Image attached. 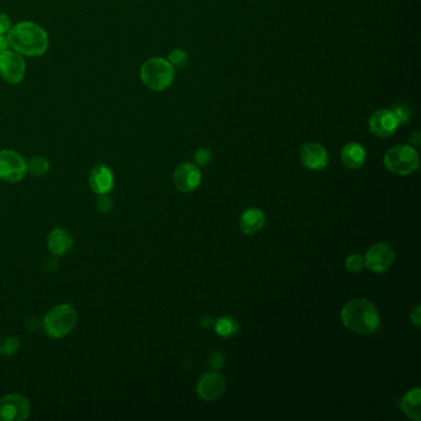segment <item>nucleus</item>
Segmentation results:
<instances>
[{"mask_svg":"<svg viewBox=\"0 0 421 421\" xmlns=\"http://www.w3.org/2000/svg\"><path fill=\"white\" fill-rule=\"evenodd\" d=\"M6 38L11 49L22 56L38 57L49 49V35L35 22H19L11 26Z\"/></svg>","mask_w":421,"mask_h":421,"instance_id":"1","label":"nucleus"},{"mask_svg":"<svg viewBox=\"0 0 421 421\" xmlns=\"http://www.w3.org/2000/svg\"><path fill=\"white\" fill-rule=\"evenodd\" d=\"M341 320L346 328L360 335H369L378 329L381 315L378 309L367 299H352L341 312Z\"/></svg>","mask_w":421,"mask_h":421,"instance_id":"2","label":"nucleus"},{"mask_svg":"<svg viewBox=\"0 0 421 421\" xmlns=\"http://www.w3.org/2000/svg\"><path fill=\"white\" fill-rule=\"evenodd\" d=\"M76 309L73 305L63 303L47 312L43 318V330L52 339H63L70 335L77 325Z\"/></svg>","mask_w":421,"mask_h":421,"instance_id":"3","label":"nucleus"},{"mask_svg":"<svg viewBox=\"0 0 421 421\" xmlns=\"http://www.w3.org/2000/svg\"><path fill=\"white\" fill-rule=\"evenodd\" d=\"M141 81L145 86L156 92L164 91L174 81V67L161 57H152L141 67Z\"/></svg>","mask_w":421,"mask_h":421,"instance_id":"4","label":"nucleus"},{"mask_svg":"<svg viewBox=\"0 0 421 421\" xmlns=\"http://www.w3.org/2000/svg\"><path fill=\"white\" fill-rule=\"evenodd\" d=\"M384 164L393 174L409 176L419 168V155L413 146L398 145L387 151L384 156Z\"/></svg>","mask_w":421,"mask_h":421,"instance_id":"5","label":"nucleus"},{"mask_svg":"<svg viewBox=\"0 0 421 421\" xmlns=\"http://www.w3.org/2000/svg\"><path fill=\"white\" fill-rule=\"evenodd\" d=\"M25 158L13 150L0 151V179L8 183H17L26 176Z\"/></svg>","mask_w":421,"mask_h":421,"instance_id":"6","label":"nucleus"},{"mask_svg":"<svg viewBox=\"0 0 421 421\" xmlns=\"http://www.w3.org/2000/svg\"><path fill=\"white\" fill-rule=\"evenodd\" d=\"M31 405L26 397L17 393L6 395L0 400V418L4 421H24L30 416Z\"/></svg>","mask_w":421,"mask_h":421,"instance_id":"7","label":"nucleus"},{"mask_svg":"<svg viewBox=\"0 0 421 421\" xmlns=\"http://www.w3.org/2000/svg\"><path fill=\"white\" fill-rule=\"evenodd\" d=\"M26 63L17 51H6L0 54V77L9 84H19L24 79Z\"/></svg>","mask_w":421,"mask_h":421,"instance_id":"8","label":"nucleus"},{"mask_svg":"<svg viewBox=\"0 0 421 421\" xmlns=\"http://www.w3.org/2000/svg\"><path fill=\"white\" fill-rule=\"evenodd\" d=\"M363 259L368 270L374 273H384L393 265L395 254L388 243H378L368 249Z\"/></svg>","mask_w":421,"mask_h":421,"instance_id":"9","label":"nucleus"},{"mask_svg":"<svg viewBox=\"0 0 421 421\" xmlns=\"http://www.w3.org/2000/svg\"><path fill=\"white\" fill-rule=\"evenodd\" d=\"M225 390V378L217 371L204 373L197 384V395L204 401L217 399Z\"/></svg>","mask_w":421,"mask_h":421,"instance_id":"10","label":"nucleus"},{"mask_svg":"<svg viewBox=\"0 0 421 421\" xmlns=\"http://www.w3.org/2000/svg\"><path fill=\"white\" fill-rule=\"evenodd\" d=\"M201 182V172L193 163H183L173 173V184L182 193L197 190Z\"/></svg>","mask_w":421,"mask_h":421,"instance_id":"11","label":"nucleus"},{"mask_svg":"<svg viewBox=\"0 0 421 421\" xmlns=\"http://www.w3.org/2000/svg\"><path fill=\"white\" fill-rule=\"evenodd\" d=\"M399 125L395 113L388 109H379L377 112H374L368 121L371 132L379 137H388L393 135Z\"/></svg>","mask_w":421,"mask_h":421,"instance_id":"12","label":"nucleus"},{"mask_svg":"<svg viewBox=\"0 0 421 421\" xmlns=\"http://www.w3.org/2000/svg\"><path fill=\"white\" fill-rule=\"evenodd\" d=\"M89 185L95 194H110L115 187V176L113 169L99 163L91 169L89 173Z\"/></svg>","mask_w":421,"mask_h":421,"instance_id":"13","label":"nucleus"},{"mask_svg":"<svg viewBox=\"0 0 421 421\" xmlns=\"http://www.w3.org/2000/svg\"><path fill=\"white\" fill-rule=\"evenodd\" d=\"M299 157L303 166L312 171H321L329 162V156L325 147L315 142H309L303 145L299 151Z\"/></svg>","mask_w":421,"mask_h":421,"instance_id":"14","label":"nucleus"},{"mask_svg":"<svg viewBox=\"0 0 421 421\" xmlns=\"http://www.w3.org/2000/svg\"><path fill=\"white\" fill-rule=\"evenodd\" d=\"M73 247V238L63 227H56L47 236V249L54 257H63Z\"/></svg>","mask_w":421,"mask_h":421,"instance_id":"15","label":"nucleus"},{"mask_svg":"<svg viewBox=\"0 0 421 421\" xmlns=\"http://www.w3.org/2000/svg\"><path fill=\"white\" fill-rule=\"evenodd\" d=\"M266 215L259 208H249L240 216V230L245 235H254L265 227Z\"/></svg>","mask_w":421,"mask_h":421,"instance_id":"16","label":"nucleus"},{"mask_svg":"<svg viewBox=\"0 0 421 421\" xmlns=\"http://www.w3.org/2000/svg\"><path fill=\"white\" fill-rule=\"evenodd\" d=\"M366 158H367V152L365 150V147L357 142L347 144L341 151V160L346 167L350 169L363 167Z\"/></svg>","mask_w":421,"mask_h":421,"instance_id":"17","label":"nucleus"},{"mask_svg":"<svg viewBox=\"0 0 421 421\" xmlns=\"http://www.w3.org/2000/svg\"><path fill=\"white\" fill-rule=\"evenodd\" d=\"M421 389L419 387L411 389L401 398V409L405 415L414 421L421 420Z\"/></svg>","mask_w":421,"mask_h":421,"instance_id":"18","label":"nucleus"},{"mask_svg":"<svg viewBox=\"0 0 421 421\" xmlns=\"http://www.w3.org/2000/svg\"><path fill=\"white\" fill-rule=\"evenodd\" d=\"M214 329L215 332L222 337H232V336L238 335L240 325H238L236 319L231 316H224L215 320L214 323Z\"/></svg>","mask_w":421,"mask_h":421,"instance_id":"19","label":"nucleus"},{"mask_svg":"<svg viewBox=\"0 0 421 421\" xmlns=\"http://www.w3.org/2000/svg\"><path fill=\"white\" fill-rule=\"evenodd\" d=\"M27 164V172L30 173L33 177H43L49 173L51 164L49 161L43 156H33Z\"/></svg>","mask_w":421,"mask_h":421,"instance_id":"20","label":"nucleus"},{"mask_svg":"<svg viewBox=\"0 0 421 421\" xmlns=\"http://www.w3.org/2000/svg\"><path fill=\"white\" fill-rule=\"evenodd\" d=\"M20 347V340L15 336H4L0 339V355L13 356Z\"/></svg>","mask_w":421,"mask_h":421,"instance_id":"21","label":"nucleus"},{"mask_svg":"<svg viewBox=\"0 0 421 421\" xmlns=\"http://www.w3.org/2000/svg\"><path fill=\"white\" fill-rule=\"evenodd\" d=\"M345 266L351 273H360L365 267V259L361 254H351L346 259Z\"/></svg>","mask_w":421,"mask_h":421,"instance_id":"22","label":"nucleus"},{"mask_svg":"<svg viewBox=\"0 0 421 421\" xmlns=\"http://www.w3.org/2000/svg\"><path fill=\"white\" fill-rule=\"evenodd\" d=\"M168 62L174 67V68H183L184 66L188 62V54L183 49H177L172 51L169 54Z\"/></svg>","mask_w":421,"mask_h":421,"instance_id":"23","label":"nucleus"},{"mask_svg":"<svg viewBox=\"0 0 421 421\" xmlns=\"http://www.w3.org/2000/svg\"><path fill=\"white\" fill-rule=\"evenodd\" d=\"M114 199L110 194H99L97 199V210L100 214H109L113 210Z\"/></svg>","mask_w":421,"mask_h":421,"instance_id":"24","label":"nucleus"},{"mask_svg":"<svg viewBox=\"0 0 421 421\" xmlns=\"http://www.w3.org/2000/svg\"><path fill=\"white\" fill-rule=\"evenodd\" d=\"M393 113H395V118L399 121V124H406L411 120V110L406 105H398V107H395Z\"/></svg>","mask_w":421,"mask_h":421,"instance_id":"25","label":"nucleus"},{"mask_svg":"<svg viewBox=\"0 0 421 421\" xmlns=\"http://www.w3.org/2000/svg\"><path fill=\"white\" fill-rule=\"evenodd\" d=\"M211 157H213V153H211L209 148H200V150L195 152V162L199 166H206L208 163L210 162Z\"/></svg>","mask_w":421,"mask_h":421,"instance_id":"26","label":"nucleus"},{"mask_svg":"<svg viewBox=\"0 0 421 421\" xmlns=\"http://www.w3.org/2000/svg\"><path fill=\"white\" fill-rule=\"evenodd\" d=\"M208 362L213 371H219L224 366V356L219 351L213 352Z\"/></svg>","mask_w":421,"mask_h":421,"instance_id":"27","label":"nucleus"},{"mask_svg":"<svg viewBox=\"0 0 421 421\" xmlns=\"http://www.w3.org/2000/svg\"><path fill=\"white\" fill-rule=\"evenodd\" d=\"M11 29L10 17L0 13V35H8Z\"/></svg>","mask_w":421,"mask_h":421,"instance_id":"28","label":"nucleus"},{"mask_svg":"<svg viewBox=\"0 0 421 421\" xmlns=\"http://www.w3.org/2000/svg\"><path fill=\"white\" fill-rule=\"evenodd\" d=\"M411 324L415 326L416 329H420L421 326V307L418 305L411 314Z\"/></svg>","mask_w":421,"mask_h":421,"instance_id":"29","label":"nucleus"},{"mask_svg":"<svg viewBox=\"0 0 421 421\" xmlns=\"http://www.w3.org/2000/svg\"><path fill=\"white\" fill-rule=\"evenodd\" d=\"M8 49H9V41L6 35H0V54H4Z\"/></svg>","mask_w":421,"mask_h":421,"instance_id":"30","label":"nucleus"},{"mask_svg":"<svg viewBox=\"0 0 421 421\" xmlns=\"http://www.w3.org/2000/svg\"><path fill=\"white\" fill-rule=\"evenodd\" d=\"M214 323H215V320L211 318V316H208V315H204L203 318L200 319V325H201V326H204V328H210V326H214Z\"/></svg>","mask_w":421,"mask_h":421,"instance_id":"31","label":"nucleus"},{"mask_svg":"<svg viewBox=\"0 0 421 421\" xmlns=\"http://www.w3.org/2000/svg\"><path fill=\"white\" fill-rule=\"evenodd\" d=\"M419 140H420V135H419V132H413V134L411 135V137H409V141H411L413 145H415V146H418V145L420 144V141Z\"/></svg>","mask_w":421,"mask_h":421,"instance_id":"32","label":"nucleus"},{"mask_svg":"<svg viewBox=\"0 0 421 421\" xmlns=\"http://www.w3.org/2000/svg\"><path fill=\"white\" fill-rule=\"evenodd\" d=\"M0 420H1V418H0Z\"/></svg>","mask_w":421,"mask_h":421,"instance_id":"33","label":"nucleus"}]
</instances>
